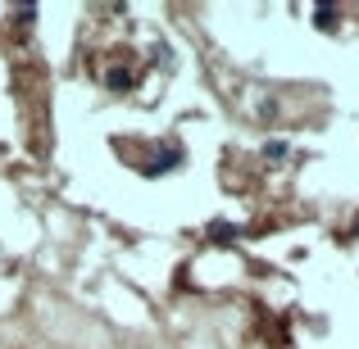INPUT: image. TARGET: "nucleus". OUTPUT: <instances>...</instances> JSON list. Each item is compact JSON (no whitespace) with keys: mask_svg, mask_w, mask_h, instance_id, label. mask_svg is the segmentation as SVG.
Here are the masks:
<instances>
[{"mask_svg":"<svg viewBox=\"0 0 359 349\" xmlns=\"http://www.w3.org/2000/svg\"><path fill=\"white\" fill-rule=\"evenodd\" d=\"M109 82H114V87H128L132 78H128V69H109Z\"/></svg>","mask_w":359,"mask_h":349,"instance_id":"nucleus-1","label":"nucleus"}]
</instances>
